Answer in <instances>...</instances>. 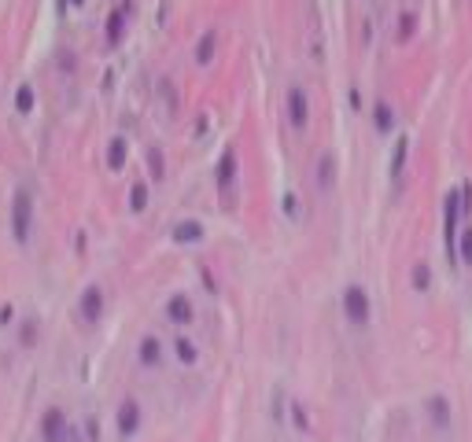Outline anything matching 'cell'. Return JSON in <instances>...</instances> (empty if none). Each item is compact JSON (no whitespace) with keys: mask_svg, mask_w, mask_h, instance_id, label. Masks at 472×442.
<instances>
[{"mask_svg":"<svg viewBox=\"0 0 472 442\" xmlns=\"http://www.w3.org/2000/svg\"><path fill=\"white\" fill-rule=\"evenodd\" d=\"M30 229H34V192L26 185L15 188V203H12V232L15 243H30Z\"/></svg>","mask_w":472,"mask_h":442,"instance_id":"cell-1","label":"cell"},{"mask_svg":"<svg viewBox=\"0 0 472 442\" xmlns=\"http://www.w3.org/2000/svg\"><path fill=\"white\" fill-rule=\"evenodd\" d=\"M130 192H133V196H130V207H133L137 214H141V210L148 207V185H133Z\"/></svg>","mask_w":472,"mask_h":442,"instance_id":"cell-15","label":"cell"},{"mask_svg":"<svg viewBox=\"0 0 472 442\" xmlns=\"http://www.w3.org/2000/svg\"><path fill=\"white\" fill-rule=\"evenodd\" d=\"M34 100H37V96H34V85H19V92H15V107H19V111L30 114V111H34Z\"/></svg>","mask_w":472,"mask_h":442,"instance_id":"cell-12","label":"cell"},{"mask_svg":"<svg viewBox=\"0 0 472 442\" xmlns=\"http://www.w3.org/2000/svg\"><path fill=\"white\" fill-rule=\"evenodd\" d=\"M100 314H104V291L92 284L81 291V321H96Z\"/></svg>","mask_w":472,"mask_h":442,"instance_id":"cell-6","label":"cell"},{"mask_svg":"<svg viewBox=\"0 0 472 442\" xmlns=\"http://www.w3.org/2000/svg\"><path fill=\"white\" fill-rule=\"evenodd\" d=\"M174 354H177L185 365H196V361H199V350H196V343H192L188 336H177V339H174Z\"/></svg>","mask_w":472,"mask_h":442,"instance_id":"cell-8","label":"cell"},{"mask_svg":"<svg viewBox=\"0 0 472 442\" xmlns=\"http://www.w3.org/2000/svg\"><path fill=\"white\" fill-rule=\"evenodd\" d=\"M199 232H203L199 225H181L174 236H177V240H199Z\"/></svg>","mask_w":472,"mask_h":442,"instance_id":"cell-19","label":"cell"},{"mask_svg":"<svg viewBox=\"0 0 472 442\" xmlns=\"http://www.w3.org/2000/svg\"><path fill=\"white\" fill-rule=\"evenodd\" d=\"M233 174H236V155H233V152H225V155H222V166H218V185H222V188H229Z\"/></svg>","mask_w":472,"mask_h":442,"instance_id":"cell-11","label":"cell"},{"mask_svg":"<svg viewBox=\"0 0 472 442\" xmlns=\"http://www.w3.org/2000/svg\"><path fill=\"white\" fill-rule=\"evenodd\" d=\"M122 163H126V144H122V137H115L111 144H107V166L118 170Z\"/></svg>","mask_w":472,"mask_h":442,"instance_id":"cell-10","label":"cell"},{"mask_svg":"<svg viewBox=\"0 0 472 442\" xmlns=\"http://www.w3.org/2000/svg\"><path fill=\"white\" fill-rule=\"evenodd\" d=\"M118 34H122V12H111V19H107V41H118Z\"/></svg>","mask_w":472,"mask_h":442,"instance_id":"cell-17","label":"cell"},{"mask_svg":"<svg viewBox=\"0 0 472 442\" xmlns=\"http://www.w3.org/2000/svg\"><path fill=\"white\" fill-rule=\"evenodd\" d=\"M391 125H395V114H391V107H388V103H377V129H380V133H388Z\"/></svg>","mask_w":472,"mask_h":442,"instance_id":"cell-14","label":"cell"},{"mask_svg":"<svg viewBox=\"0 0 472 442\" xmlns=\"http://www.w3.org/2000/svg\"><path fill=\"white\" fill-rule=\"evenodd\" d=\"M148 163H152V170H155V177H163V166H159V152H152V155H148Z\"/></svg>","mask_w":472,"mask_h":442,"instance_id":"cell-22","label":"cell"},{"mask_svg":"<svg viewBox=\"0 0 472 442\" xmlns=\"http://www.w3.org/2000/svg\"><path fill=\"white\" fill-rule=\"evenodd\" d=\"M332 174H336V166H332V155L321 159V170H317V181H321V188L332 185Z\"/></svg>","mask_w":472,"mask_h":442,"instance_id":"cell-18","label":"cell"},{"mask_svg":"<svg viewBox=\"0 0 472 442\" xmlns=\"http://www.w3.org/2000/svg\"><path fill=\"white\" fill-rule=\"evenodd\" d=\"M37 343V321H23V328H19V347H34Z\"/></svg>","mask_w":472,"mask_h":442,"instance_id":"cell-13","label":"cell"},{"mask_svg":"<svg viewBox=\"0 0 472 442\" xmlns=\"http://www.w3.org/2000/svg\"><path fill=\"white\" fill-rule=\"evenodd\" d=\"M210 52H214V37H203V41H199L196 59H199V63H207V59H210Z\"/></svg>","mask_w":472,"mask_h":442,"instance_id":"cell-20","label":"cell"},{"mask_svg":"<svg viewBox=\"0 0 472 442\" xmlns=\"http://www.w3.org/2000/svg\"><path fill=\"white\" fill-rule=\"evenodd\" d=\"M288 122L295 129H306V122H310V107H306L303 89H288Z\"/></svg>","mask_w":472,"mask_h":442,"instance_id":"cell-5","label":"cell"},{"mask_svg":"<svg viewBox=\"0 0 472 442\" xmlns=\"http://www.w3.org/2000/svg\"><path fill=\"white\" fill-rule=\"evenodd\" d=\"M166 317L174 321V325H188V321H192V303H188L185 295H174L166 303Z\"/></svg>","mask_w":472,"mask_h":442,"instance_id":"cell-7","label":"cell"},{"mask_svg":"<svg viewBox=\"0 0 472 442\" xmlns=\"http://www.w3.org/2000/svg\"><path fill=\"white\" fill-rule=\"evenodd\" d=\"M74 4H85V0H74Z\"/></svg>","mask_w":472,"mask_h":442,"instance_id":"cell-23","label":"cell"},{"mask_svg":"<svg viewBox=\"0 0 472 442\" xmlns=\"http://www.w3.org/2000/svg\"><path fill=\"white\" fill-rule=\"evenodd\" d=\"M343 310H347L351 325H366V321H369V295H366V288H358V284L343 288Z\"/></svg>","mask_w":472,"mask_h":442,"instance_id":"cell-3","label":"cell"},{"mask_svg":"<svg viewBox=\"0 0 472 442\" xmlns=\"http://www.w3.org/2000/svg\"><path fill=\"white\" fill-rule=\"evenodd\" d=\"M461 258L472 262V232H465V240H461Z\"/></svg>","mask_w":472,"mask_h":442,"instance_id":"cell-21","label":"cell"},{"mask_svg":"<svg viewBox=\"0 0 472 442\" xmlns=\"http://www.w3.org/2000/svg\"><path fill=\"white\" fill-rule=\"evenodd\" d=\"M37 435H41V442H74V428H70L67 413H63V405H48L41 413Z\"/></svg>","mask_w":472,"mask_h":442,"instance_id":"cell-2","label":"cell"},{"mask_svg":"<svg viewBox=\"0 0 472 442\" xmlns=\"http://www.w3.org/2000/svg\"><path fill=\"white\" fill-rule=\"evenodd\" d=\"M402 163H406V137H399V144H395V159H391V174L395 177L402 174Z\"/></svg>","mask_w":472,"mask_h":442,"instance_id":"cell-16","label":"cell"},{"mask_svg":"<svg viewBox=\"0 0 472 442\" xmlns=\"http://www.w3.org/2000/svg\"><path fill=\"white\" fill-rule=\"evenodd\" d=\"M141 361L144 365H159V361H163V347H159L155 336H144L141 339Z\"/></svg>","mask_w":472,"mask_h":442,"instance_id":"cell-9","label":"cell"},{"mask_svg":"<svg viewBox=\"0 0 472 442\" xmlns=\"http://www.w3.org/2000/svg\"><path fill=\"white\" fill-rule=\"evenodd\" d=\"M141 424H144V413H141V405H137L133 398H122V405H118V413H115L118 439H133L137 431H141Z\"/></svg>","mask_w":472,"mask_h":442,"instance_id":"cell-4","label":"cell"}]
</instances>
